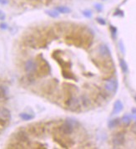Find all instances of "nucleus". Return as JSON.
I'll list each match as a JSON object with an SVG mask.
<instances>
[{
  "instance_id": "1",
  "label": "nucleus",
  "mask_w": 136,
  "mask_h": 149,
  "mask_svg": "<svg viewBox=\"0 0 136 149\" xmlns=\"http://www.w3.org/2000/svg\"><path fill=\"white\" fill-rule=\"evenodd\" d=\"M77 124V122L74 121V120H67L63 125L60 126L59 127V131L63 135H70L71 133H73L74 129L75 127V126Z\"/></svg>"
},
{
  "instance_id": "2",
  "label": "nucleus",
  "mask_w": 136,
  "mask_h": 149,
  "mask_svg": "<svg viewBox=\"0 0 136 149\" xmlns=\"http://www.w3.org/2000/svg\"><path fill=\"white\" fill-rule=\"evenodd\" d=\"M118 88V81L115 78H109L105 82V89L109 92L114 93Z\"/></svg>"
},
{
  "instance_id": "3",
  "label": "nucleus",
  "mask_w": 136,
  "mask_h": 149,
  "mask_svg": "<svg viewBox=\"0 0 136 149\" xmlns=\"http://www.w3.org/2000/svg\"><path fill=\"white\" fill-rule=\"evenodd\" d=\"M66 105H67V107H69V110H71L73 111H78L80 107V101L77 97L72 96L69 97V99L66 101Z\"/></svg>"
},
{
  "instance_id": "4",
  "label": "nucleus",
  "mask_w": 136,
  "mask_h": 149,
  "mask_svg": "<svg viewBox=\"0 0 136 149\" xmlns=\"http://www.w3.org/2000/svg\"><path fill=\"white\" fill-rule=\"evenodd\" d=\"M124 141H125L124 134L123 132H117L113 137L112 143L115 147H118V146H122L124 143Z\"/></svg>"
},
{
  "instance_id": "5",
  "label": "nucleus",
  "mask_w": 136,
  "mask_h": 149,
  "mask_svg": "<svg viewBox=\"0 0 136 149\" xmlns=\"http://www.w3.org/2000/svg\"><path fill=\"white\" fill-rule=\"evenodd\" d=\"M10 119H11L10 111L7 108L0 109V122L6 123L8 122H9Z\"/></svg>"
},
{
  "instance_id": "6",
  "label": "nucleus",
  "mask_w": 136,
  "mask_h": 149,
  "mask_svg": "<svg viewBox=\"0 0 136 149\" xmlns=\"http://www.w3.org/2000/svg\"><path fill=\"white\" fill-rule=\"evenodd\" d=\"M25 71L27 73H33L34 71L37 70V64L34 62L33 59H28V61H26L25 65H24Z\"/></svg>"
},
{
  "instance_id": "7",
  "label": "nucleus",
  "mask_w": 136,
  "mask_h": 149,
  "mask_svg": "<svg viewBox=\"0 0 136 149\" xmlns=\"http://www.w3.org/2000/svg\"><path fill=\"white\" fill-rule=\"evenodd\" d=\"M15 139L20 142H26L28 141V136L24 131H19L15 133Z\"/></svg>"
},
{
  "instance_id": "8",
  "label": "nucleus",
  "mask_w": 136,
  "mask_h": 149,
  "mask_svg": "<svg viewBox=\"0 0 136 149\" xmlns=\"http://www.w3.org/2000/svg\"><path fill=\"white\" fill-rule=\"evenodd\" d=\"M99 53L102 57H105V58H108L111 55L110 50H109V47L105 44H101L99 47Z\"/></svg>"
},
{
  "instance_id": "9",
  "label": "nucleus",
  "mask_w": 136,
  "mask_h": 149,
  "mask_svg": "<svg viewBox=\"0 0 136 149\" xmlns=\"http://www.w3.org/2000/svg\"><path fill=\"white\" fill-rule=\"evenodd\" d=\"M123 108H124L123 103L121 102V101H120V100H117L114 104V109H113L112 114L113 115H116V114L120 113V111L123 110Z\"/></svg>"
},
{
  "instance_id": "10",
  "label": "nucleus",
  "mask_w": 136,
  "mask_h": 149,
  "mask_svg": "<svg viewBox=\"0 0 136 149\" xmlns=\"http://www.w3.org/2000/svg\"><path fill=\"white\" fill-rule=\"evenodd\" d=\"M55 9L59 13H69L71 12V9L67 6H58Z\"/></svg>"
},
{
  "instance_id": "11",
  "label": "nucleus",
  "mask_w": 136,
  "mask_h": 149,
  "mask_svg": "<svg viewBox=\"0 0 136 149\" xmlns=\"http://www.w3.org/2000/svg\"><path fill=\"white\" fill-rule=\"evenodd\" d=\"M120 65L124 74L128 73V65H127V63L124 59H120Z\"/></svg>"
},
{
  "instance_id": "12",
  "label": "nucleus",
  "mask_w": 136,
  "mask_h": 149,
  "mask_svg": "<svg viewBox=\"0 0 136 149\" xmlns=\"http://www.w3.org/2000/svg\"><path fill=\"white\" fill-rule=\"evenodd\" d=\"M120 122L121 120L120 118H115V119H113L111 121L109 122V128H114V127H118V125L120 124Z\"/></svg>"
},
{
  "instance_id": "13",
  "label": "nucleus",
  "mask_w": 136,
  "mask_h": 149,
  "mask_svg": "<svg viewBox=\"0 0 136 149\" xmlns=\"http://www.w3.org/2000/svg\"><path fill=\"white\" fill-rule=\"evenodd\" d=\"M19 117L21 118L22 120H24V121H30V120L32 119H33L34 118V116L33 115H30V114H28V113H21L19 115Z\"/></svg>"
},
{
  "instance_id": "14",
  "label": "nucleus",
  "mask_w": 136,
  "mask_h": 149,
  "mask_svg": "<svg viewBox=\"0 0 136 149\" xmlns=\"http://www.w3.org/2000/svg\"><path fill=\"white\" fill-rule=\"evenodd\" d=\"M45 13L47 15L51 17V18H58V17H59V13L58 12L56 9L55 10H46Z\"/></svg>"
},
{
  "instance_id": "15",
  "label": "nucleus",
  "mask_w": 136,
  "mask_h": 149,
  "mask_svg": "<svg viewBox=\"0 0 136 149\" xmlns=\"http://www.w3.org/2000/svg\"><path fill=\"white\" fill-rule=\"evenodd\" d=\"M8 95V89L5 86L0 85V98H5Z\"/></svg>"
},
{
  "instance_id": "16",
  "label": "nucleus",
  "mask_w": 136,
  "mask_h": 149,
  "mask_svg": "<svg viewBox=\"0 0 136 149\" xmlns=\"http://www.w3.org/2000/svg\"><path fill=\"white\" fill-rule=\"evenodd\" d=\"M131 117H130V116L129 115H124L122 119H121V121H122V122L124 123V125H129L130 122H131Z\"/></svg>"
},
{
  "instance_id": "17",
  "label": "nucleus",
  "mask_w": 136,
  "mask_h": 149,
  "mask_svg": "<svg viewBox=\"0 0 136 149\" xmlns=\"http://www.w3.org/2000/svg\"><path fill=\"white\" fill-rule=\"evenodd\" d=\"M81 100H82V102H83V105L84 106V107H88L89 106V99L86 98V97L84 96H83L82 97H81Z\"/></svg>"
},
{
  "instance_id": "18",
  "label": "nucleus",
  "mask_w": 136,
  "mask_h": 149,
  "mask_svg": "<svg viewBox=\"0 0 136 149\" xmlns=\"http://www.w3.org/2000/svg\"><path fill=\"white\" fill-rule=\"evenodd\" d=\"M83 14L84 17H87V18H90L92 16V12L90 10H84L83 12Z\"/></svg>"
},
{
  "instance_id": "19",
  "label": "nucleus",
  "mask_w": 136,
  "mask_h": 149,
  "mask_svg": "<svg viewBox=\"0 0 136 149\" xmlns=\"http://www.w3.org/2000/svg\"><path fill=\"white\" fill-rule=\"evenodd\" d=\"M110 30H111L112 35L114 36V37L116 36V34H117V28H115L114 26H113V25H110Z\"/></svg>"
},
{
  "instance_id": "20",
  "label": "nucleus",
  "mask_w": 136,
  "mask_h": 149,
  "mask_svg": "<svg viewBox=\"0 0 136 149\" xmlns=\"http://www.w3.org/2000/svg\"><path fill=\"white\" fill-rule=\"evenodd\" d=\"M97 22L99 23V24H102V25L106 24V21H105L104 19H102V18H98V19H97Z\"/></svg>"
},
{
  "instance_id": "21",
  "label": "nucleus",
  "mask_w": 136,
  "mask_h": 149,
  "mask_svg": "<svg viewBox=\"0 0 136 149\" xmlns=\"http://www.w3.org/2000/svg\"><path fill=\"white\" fill-rule=\"evenodd\" d=\"M8 27V24H4V23H2V24H0V28L3 30H5L7 29Z\"/></svg>"
},
{
  "instance_id": "22",
  "label": "nucleus",
  "mask_w": 136,
  "mask_h": 149,
  "mask_svg": "<svg viewBox=\"0 0 136 149\" xmlns=\"http://www.w3.org/2000/svg\"><path fill=\"white\" fill-rule=\"evenodd\" d=\"M5 18H6V15H5V13L3 12V11L0 10V20H4Z\"/></svg>"
},
{
  "instance_id": "23",
  "label": "nucleus",
  "mask_w": 136,
  "mask_h": 149,
  "mask_svg": "<svg viewBox=\"0 0 136 149\" xmlns=\"http://www.w3.org/2000/svg\"><path fill=\"white\" fill-rule=\"evenodd\" d=\"M95 9H96L97 11H101L103 8V6L101 4H95Z\"/></svg>"
},
{
  "instance_id": "24",
  "label": "nucleus",
  "mask_w": 136,
  "mask_h": 149,
  "mask_svg": "<svg viewBox=\"0 0 136 149\" xmlns=\"http://www.w3.org/2000/svg\"><path fill=\"white\" fill-rule=\"evenodd\" d=\"M114 15H115V16H116V15H121V16H123V15H124V13H123V11L117 10L116 12H115Z\"/></svg>"
},
{
  "instance_id": "25",
  "label": "nucleus",
  "mask_w": 136,
  "mask_h": 149,
  "mask_svg": "<svg viewBox=\"0 0 136 149\" xmlns=\"http://www.w3.org/2000/svg\"><path fill=\"white\" fill-rule=\"evenodd\" d=\"M120 48L121 49V51L123 52V54L124 53V47H123V44L122 42H120Z\"/></svg>"
},
{
  "instance_id": "26",
  "label": "nucleus",
  "mask_w": 136,
  "mask_h": 149,
  "mask_svg": "<svg viewBox=\"0 0 136 149\" xmlns=\"http://www.w3.org/2000/svg\"><path fill=\"white\" fill-rule=\"evenodd\" d=\"M8 3V0H0V4H7Z\"/></svg>"
},
{
  "instance_id": "27",
  "label": "nucleus",
  "mask_w": 136,
  "mask_h": 149,
  "mask_svg": "<svg viewBox=\"0 0 136 149\" xmlns=\"http://www.w3.org/2000/svg\"><path fill=\"white\" fill-rule=\"evenodd\" d=\"M132 113L134 114V115H136V108H133L132 109Z\"/></svg>"
},
{
  "instance_id": "28",
  "label": "nucleus",
  "mask_w": 136,
  "mask_h": 149,
  "mask_svg": "<svg viewBox=\"0 0 136 149\" xmlns=\"http://www.w3.org/2000/svg\"><path fill=\"white\" fill-rule=\"evenodd\" d=\"M132 130H133V131H134V132L136 133V126H134V127H133Z\"/></svg>"
},
{
  "instance_id": "29",
  "label": "nucleus",
  "mask_w": 136,
  "mask_h": 149,
  "mask_svg": "<svg viewBox=\"0 0 136 149\" xmlns=\"http://www.w3.org/2000/svg\"><path fill=\"white\" fill-rule=\"evenodd\" d=\"M135 101H136V96H135Z\"/></svg>"
}]
</instances>
